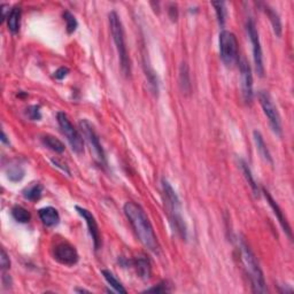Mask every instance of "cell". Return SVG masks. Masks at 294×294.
<instances>
[{
    "mask_svg": "<svg viewBox=\"0 0 294 294\" xmlns=\"http://www.w3.org/2000/svg\"><path fill=\"white\" fill-rule=\"evenodd\" d=\"M124 214L128 218L129 223L131 224L140 243L146 248H148L149 251L158 253L160 248L158 238H156L154 229H153L144 209L136 202L128 201L124 205Z\"/></svg>",
    "mask_w": 294,
    "mask_h": 294,
    "instance_id": "obj_1",
    "label": "cell"
},
{
    "mask_svg": "<svg viewBox=\"0 0 294 294\" xmlns=\"http://www.w3.org/2000/svg\"><path fill=\"white\" fill-rule=\"evenodd\" d=\"M162 192L171 227L177 232L178 236L185 240L188 238V229H186L184 218L182 216L181 201H179L178 195L176 194L170 183L165 178L162 179Z\"/></svg>",
    "mask_w": 294,
    "mask_h": 294,
    "instance_id": "obj_2",
    "label": "cell"
},
{
    "mask_svg": "<svg viewBox=\"0 0 294 294\" xmlns=\"http://www.w3.org/2000/svg\"><path fill=\"white\" fill-rule=\"evenodd\" d=\"M110 31H112L113 41L115 43L117 53H119V59L121 63V69L126 77L130 76L131 74V62H130L128 47L126 43V34H124V29L122 21H121L119 14L116 12H110L108 15Z\"/></svg>",
    "mask_w": 294,
    "mask_h": 294,
    "instance_id": "obj_3",
    "label": "cell"
},
{
    "mask_svg": "<svg viewBox=\"0 0 294 294\" xmlns=\"http://www.w3.org/2000/svg\"><path fill=\"white\" fill-rule=\"evenodd\" d=\"M239 248L241 261H243L245 270H246L247 275L251 279L253 291L255 293H267L268 289L266 285V280H264L263 273L261 270L259 263H257L254 253L251 251V248L247 246V244L244 240L240 241Z\"/></svg>",
    "mask_w": 294,
    "mask_h": 294,
    "instance_id": "obj_4",
    "label": "cell"
},
{
    "mask_svg": "<svg viewBox=\"0 0 294 294\" xmlns=\"http://www.w3.org/2000/svg\"><path fill=\"white\" fill-rule=\"evenodd\" d=\"M218 44H220V54L223 63L227 67L234 66L239 61L238 41L236 35L228 30L221 31Z\"/></svg>",
    "mask_w": 294,
    "mask_h": 294,
    "instance_id": "obj_5",
    "label": "cell"
},
{
    "mask_svg": "<svg viewBox=\"0 0 294 294\" xmlns=\"http://www.w3.org/2000/svg\"><path fill=\"white\" fill-rule=\"evenodd\" d=\"M57 120L59 126H60L61 131L66 136L68 143L70 144L71 148L77 154H82L84 153V138L81 135L80 131L75 128L73 123L70 122L69 117L67 116L66 113L59 112L57 115Z\"/></svg>",
    "mask_w": 294,
    "mask_h": 294,
    "instance_id": "obj_6",
    "label": "cell"
},
{
    "mask_svg": "<svg viewBox=\"0 0 294 294\" xmlns=\"http://www.w3.org/2000/svg\"><path fill=\"white\" fill-rule=\"evenodd\" d=\"M80 128L82 130V132H83V136L85 137L87 143H89L91 151L93 153L96 161L101 166H106L107 165L106 153H105L103 145H101L99 136H98L97 131L94 130L93 124L87 120H82L80 122Z\"/></svg>",
    "mask_w": 294,
    "mask_h": 294,
    "instance_id": "obj_7",
    "label": "cell"
},
{
    "mask_svg": "<svg viewBox=\"0 0 294 294\" xmlns=\"http://www.w3.org/2000/svg\"><path fill=\"white\" fill-rule=\"evenodd\" d=\"M259 100L262 107L264 115L267 116L269 124L273 129V131L276 133L277 136H282L283 129H282V120H280V115L277 109L275 103H273V98L267 91H260L259 93Z\"/></svg>",
    "mask_w": 294,
    "mask_h": 294,
    "instance_id": "obj_8",
    "label": "cell"
},
{
    "mask_svg": "<svg viewBox=\"0 0 294 294\" xmlns=\"http://www.w3.org/2000/svg\"><path fill=\"white\" fill-rule=\"evenodd\" d=\"M247 34L250 36L252 48H253V59L254 64H255V70L259 76L262 77L264 75V64H263V53L262 47H261V42L259 37V31H257L256 25L253 20H248L246 23Z\"/></svg>",
    "mask_w": 294,
    "mask_h": 294,
    "instance_id": "obj_9",
    "label": "cell"
},
{
    "mask_svg": "<svg viewBox=\"0 0 294 294\" xmlns=\"http://www.w3.org/2000/svg\"><path fill=\"white\" fill-rule=\"evenodd\" d=\"M53 256L59 263L68 267L75 266L80 260V255H78L76 248L67 241H61V243L55 245Z\"/></svg>",
    "mask_w": 294,
    "mask_h": 294,
    "instance_id": "obj_10",
    "label": "cell"
},
{
    "mask_svg": "<svg viewBox=\"0 0 294 294\" xmlns=\"http://www.w3.org/2000/svg\"><path fill=\"white\" fill-rule=\"evenodd\" d=\"M239 62V70H240V80H241V91H243V97L246 104H251L253 101V75H252V69L250 63L241 59Z\"/></svg>",
    "mask_w": 294,
    "mask_h": 294,
    "instance_id": "obj_11",
    "label": "cell"
},
{
    "mask_svg": "<svg viewBox=\"0 0 294 294\" xmlns=\"http://www.w3.org/2000/svg\"><path fill=\"white\" fill-rule=\"evenodd\" d=\"M75 208H76L77 213L80 214L81 216L84 218V220H85L87 229H89V232L91 234V237H92L94 250L98 251L101 247V234H100V230H99V227H98L96 218H94L93 214L85 208L80 207V206H76Z\"/></svg>",
    "mask_w": 294,
    "mask_h": 294,
    "instance_id": "obj_12",
    "label": "cell"
},
{
    "mask_svg": "<svg viewBox=\"0 0 294 294\" xmlns=\"http://www.w3.org/2000/svg\"><path fill=\"white\" fill-rule=\"evenodd\" d=\"M263 194H264V197H266V199H267L268 204H269L270 207L273 208V213H275L276 217L278 218L279 223H280V225H282V228L284 229V231H285V232L287 233V236H289L290 238H292V232H291V228H290L289 223H287L286 218L284 217V214H283L282 209H280V207L278 206V204H277V202L275 200H273V198L271 197V194L266 190V189H263Z\"/></svg>",
    "mask_w": 294,
    "mask_h": 294,
    "instance_id": "obj_13",
    "label": "cell"
},
{
    "mask_svg": "<svg viewBox=\"0 0 294 294\" xmlns=\"http://www.w3.org/2000/svg\"><path fill=\"white\" fill-rule=\"evenodd\" d=\"M38 215L41 217L42 222H43V224L48 228L55 227L60 222V215H59L58 210L54 207L41 208L38 210Z\"/></svg>",
    "mask_w": 294,
    "mask_h": 294,
    "instance_id": "obj_14",
    "label": "cell"
},
{
    "mask_svg": "<svg viewBox=\"0 0 294 294\" xmlns=\"http://www.w3.org/2000/svg\"><path fill=\"white\" fill-rule=\"evenodd\" d=\"M253 137H254V142H255L256 148H257V151H259L260 155L262 156V159L264 160V161L270 163V165H273V156H271L270 151L268 149V146H267L266 142H264V139H263L262 135H261V132L257 131V130H255V131L253 132Z\"/></svg>",
    "mask_w": 294,
    "mask_h": 294,
    "instance_id": "obj_15",
    "label": "cell"
},
{
    "mask_svg": "<svg viewBox=\"0 0 294 294\" xmlns=\"http://www.w3.org/2000/svg\"><path fill=\"white\" fill-rule=\"evenodd\" d=\"M179 85L183 93L190 94L192 90V83H191V75H190V69L189 66L183 62L179 67Z\"/></svg>",
    "mask_w": 294,
    "mask_h": 294,
    "instance_id": "obj_16",
    "label": "cell"
},
{
    "mask_svg": "<svg viewBox=\"0 0 294 294\" xmlns=\"http://www.w3.org/2000/svg\"><path fill=\"white\" fill-rule=\"evenodd\" d=\"M21 8L14 7L13 9H11V13H9L8 18L6 21H7V27L8 30L12 32V34H18L20 30V25H21Z\"/></svg>",
    "mask_w": 294,
    "mask_h": 294,
    "instance_id": "obj_17",
    "label": "cell"
},
{
    "mask_svg": "<svg viewBox=\"0 0 294 294\" xmlns=\"http://www.w3.org/2000/svg\"><path fill=\"white\" fill-rule=\"evenodd\" d=\"M264 12L267 13L268 18H269L271 25H273V32L277 37H282V32H283V27H282V21H280V18L275 9L271 8L270 6L266 5L264 6Z\"/></svg>",
    "mask_w": 294,
    "mask_h": 294,
    "instance_id": "obj_18",
    "label": "cell"
},
{
    "mask_svg": "<svg viewBox=\"0 0 294 294\" xmlns=\"http://www.w3.org/2000/svg\"><path fill=\"white\" fill-rule=\"evenodd\" d=\"M135 267L140 278L143 279H149L151 277V263H149L148 259H146V256H138L135 260Z\"/></svg>",
    "mask_w": 294,
    "mask_h": 294,
    "instance_id": "obj_19",
    "label": "cell"
},
{
    "mask_svg": "<svg viewBox=\"0 0 294 294\" xmlns=\"http://www.w3.org/2000/svg\"><path fill=\"white\" fill-rule=\"evenodd\" d=\"M239 166H240V169L241 171H243V174L245 176V178H246V181L248 184H250L252 191H253V193L255 194V197H259L260 195V189H259V185L256 184L255 179H254V176L253 174H252V170L250 168V166L247 165L246 161H244V160H239Z\"/></svg>",
    "mask_w": 294,
    "mask_h": 294,
    "instance_id": "obj_20",
    "label": "cell"
},
{
    "mask_svg": "<svg viewBox=\"0 0 294 294\" xmlns=\"http://www.w3.org/2000/svg\"><path fill=\"white\" fill-rule=\"evenodd\" d=\"M42 143H43L45 147H47L48 149H51V151L55 153H62L64 151V144L51 135L42 137Z\"/></svg>",
    "mask_w": 294,
    "mask_h": 294,
    "instance_id": "obj_21",
    "label": "cell"
},
{
    "mask_svg": "<svg viewBox=\"0 0 294 294\" xmlns=\"http://www.w3.org/2000/svg\"><path fill=\"white\" fill-rule=\"evenodd\" d=\"M42 194H43V186L38 183H35L23 190V197L30 201H37L41 199Z\"/></svg>",
    "mask_w": 294,
    "mask_h": 294,
    "instance_id": "obj_22",
    "label": "cell"
},
{
    "mask_svg": "<svg viewBox=\"0 0 294 294\" xmlns=\"http://www.w3.org/2000/svg\"><path fill=\"white\" fill-rule=\"evenodd\" d=\"M144 69H145V74L147 80L149 82V85H151V89L153 91V93L158 94L159 91V83H158V76H156L155 71L153 70V68L149 66V63L147 62V60L145 59L144 60Z\"/></svg>",
    "mask_w": 294,
    "mask_h": 294,
    "instance_id": "obj_23",
    "label": "cell"
},
{
    "mask_svg": "<svg viewBox=\"0 0 294 294\" xmlns=\"http://www.w3.org/2000/svg\"><path fill=\"white\" fill-rule=\"evenodd\" d=\"M101 273H103L104 278L106 279V282L108 283L109 285L113 287L115 292H117V293H123V294L126 293V290L124 289L123 285H122V284H121L120 280L117 279L116 277L114 276L112 273H110V271H108V270H103V271H101Z\"/></svg>",
    "mask_w": 294,
    "mask_h": 294,
    "instance_id": "obj_24",
    "label": "cell"
},
{
    "mask_svg": "<svg viewBox=\"0 0 294 294\" xmlns=\"http://www.w3.org/2000/svg\"><path fill=\"white\" fill-rule=\"evenodd\" d=\"M12 216L19 223H28L31 220V215L22 206H15L12 209Z\"/></svg>",
    "mask_w": 294,
    "mask_h": 294,
    "instance_id": "obj_25",
    "label": "cell"
},
{
    "mask_svg": "<svg viewBox=\"0 0 294 294\" xmlns=\"http://www.w3.org/2000/svg\"><path fill=\"white\" fill-rule=\"evenodd\" d=\"M24 169L21 166H13L7 169V177L12 182H20L24 177Z\"/></svg>",
    "mask_w": 294,
    "mask_h": 294,
    "instance_id": "obj_26",
    "label": "cell"
},
{
    "mask_svg": "<svg viewBox=\"0 0 294 294\" xmlns=\"http://www.w3.org/2000/svg\"><path fill=\"white\" fill-rule=\"evenodd\" d=\"M63 19L67 23V32L68 34H73V32H75V30L77 29V25H78L76 18H75L70 12L66 11L63 13Z\"/></svg>",
    "mask_w": 294,
    "mask_h": 294,
    "instance_id": "obj_27",
    "label": "cell"
},
{
    "mask_svg": "<svg viewBox=\"0 0 294 294\" xmlns=\"http://www.w3.org/2000/svg\"><path fill=\"white\" fill-rule=\"evenodd\" d=\"M211 5L214 6L215 12H216L218 23H220L221 27H223L225 22V4L223 1H216L211 2Z\"/></svg>",
    "mask_w": 294,
    "mask_h": 294,
    "instance_id": "obj_28",
    "label": "cell"
},
{
    "mask_svg": "<svg viewBox=\"0 0 294 294\" xmlns=\"http://www.w3.org/2000/svg\"><path fill=\"white\" fill-rule=\"evenodd\" d=\"M0 266L2 270H7L11 268V260H9L8 254L6 253L4 248H1V254H0Z\"/></svg>",
    "mask_w": 294,
    "mask_h": 294,
    "instance_id": "obj_29",
    "label": "cell"
},
{
    "mask_svg": "<svg viewBox=\"0 0 294 294\" xmlns=\"http://www.w3.org/2000/svg\"><path fill=\"white\" fill-rule=\"evenodd\" d=\"M39 109H41V108H39V106H31V107H29V108L27 109L28 110V112H27L28 116L30 117L31 120H34V121L41 120L42 115H41V110H39Z\"/></svg>",
    "mask_w": 294,
    "mask_h": 294,
    "instance_id": "obj_30",
    "label": "cell"
},
{
    "mask_svg": "<svg viewBox=\"0 0 294 294\" xmlns=\"http://www.w3.org/2000/svg\"><path fill=\"white\" fill-rule=\"evenodd\" d=\"M170 289H168V285H167L166 282H162L158 284V285L154 287H151V289H147L146 292H169Z\"/></svg>",
    "mask_w": 294,
    "mask_h": 294,
    "instance_id": "obj_31",
    "label": "cell"
},
{
    "mask_svg": "<svg viewBox=\"0 0 294 294\" xmlns=\"http://www.w3.org/2000/svg\"><path fill=\"white\" fill-rule=\"evenodd\" d=\"M68 74H69V69H68L67 67H61V68H59L57 71H55L54 77L57 78V80H63V78L66 77Z\"/></svg>",
    "mask_w": 294,
    "mask_h": 294,
    "instance_id": "obj_32",
    "label": "cell"
},
{
    "mask_svg": "<svg viewBox=\"0 0 294 294\" xmlns=\"http://www.w3.org/2000/svg\"><path fill=\"white\" fill-rule=\"evenodd\" d=\"M0 11H1V22H4L5 20H7L8 15H9V6L6 4H2L0 6Z\"/></svg>",
    "mask_w": 294,
    "mask_h": 294,
    "instance_id": "obj_33",
    "label": "cell"
},
{
    "mask_svg": "<svg viewBox=\"0 0 294 294\" xmlns=\"http://www.w3.org/2000/svg\"><path fill=\"white\" fill-rule=\"evenodd\" d=\"M169 16H170V19L172 21H176L178 18V11H177V6L171 4L170 7H169Z\"/></svg>",
    "mask_w": 294,
    "mask_h": 294,
    "instance_id": "obj_34",
    "label": "cell"
},
{
    "mask_svg": "<svg viewBox=\"0 0 294 294\" xmlns=\"http://www.w3.org/2000/svg\"><path fill=\"white\" fill-rule=\"evenodd\" d=\"M1 143L2 144H7V145H9V140L7 139V137H6V133L4 131L1 132Z\"/></svg>",
    "mask_w": 294,
    "mask_h": 294,
    "instance_id": "obj_35",
    "label": "cell"
},
{
    "mask_svg": "<svg viewBox=\"0 0 294 294\" xmlns=\"http://www.w3.org/2000/svg\"><path fill=\"white\" fill-rule=\"evenodd\" d=\"M76 291V292H81V293H84V292H89V291H86V290H82V289H76L75 290Z\"/></svg>",
    "mask_w": 294,
    "mask_h": 294,
    "instance_id": "obj_36",
    "label": "cell"
}]
</instances>
